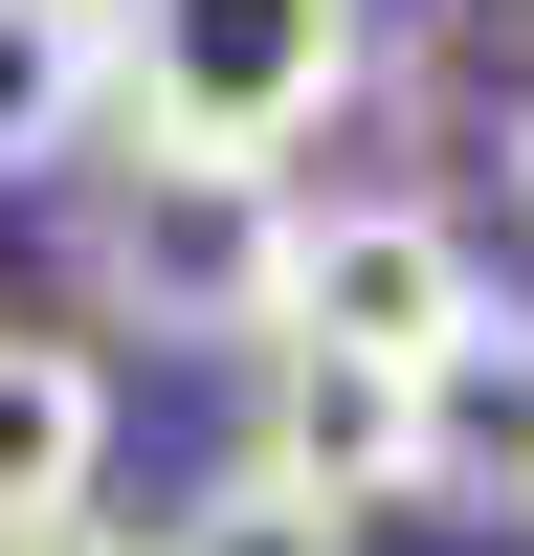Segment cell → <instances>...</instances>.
Instances as JSON below:
<instances>
[{"mask_svg":"<svg viewBox=\"0 0 534 556\" xmlns=\"http://www.w3.org/2000/svg\"><path fill=\"white\" fill-rule=\"evenodd\" d=\"M290 245H312V178L290 156H89L67 201V290L89 334H156V356H267L290 334Z\"/></svg>","mask_w":534,"mask_h":556,"instance_id":"1","label":"cell"},{"mask_svg":"<svg viewBox=\"0 0 534 556\" xmlns=\"http://www.w3.org/2000/svg\"><path fill=\"white\" fill-rule=\"evenodd\" d=\"M112 23V134L156 156H290L379 89V0H89Z\"/></svg>","mask_w":534,"mask_h":556,"instance_id":"2","label":"cell"},{"mask_svg":"<svg viewBox=\"0 0 534 556\" xmlns=\"http://www.w3.org/2000/svg\"><path fill=\"white\" fill-rule=\"evenodd\" d=\"M290 334H312V356H379V379L468 356V334H490V245H468V201H423V178L312 201V245H290Z\"/></svg>","mask_w":534,"mask_h":556,"instance_id":"3","label":"cell"},{"mask_svg":"<svg viewBox=\"0 0 534 556\" xmlns=\"http://www.w3.org/2000/svg\"><path fill=\"white\" fill-rule=\"evenodd\" d=\"M245 468H267V490H312L334 534H356V513H423V379L267 334V424H245Z\"/></svg>","mask_w":534,"mask_h":556,"instance_id":"4","label":"cell"},{"mask_svg":"<svg viewBox=\"0 0 534 556\" xmlns=\"http://www.w3.org/2000/svg\"><path fill=\"white\" fill-rule=\"evenodd\" d=\"M89 490H112V356L89 334H0V556L67 534Z\"/></svg>","mask_w":534,"mask_h":556,"instance_id":"5","label":"cell"},{"mask_svg":"<svg viewBox=\"0 0 534 556\" xmlns=\"http://www.w3.org/2000/svg\"><path fill=\"white\" fill-rule=\"evenodd\" d=\"M423 513L534 534V334H512V312H490L468 356H423Z\"/></svg>","mask_w":534,"mask_h":556,"instance_id":"6","label":"cell"},{"mask_svg":"<svg viewBox=\"0 0 534 556\" xmlns=\"http://www.w3.org/2000/svg\"><path fill=\"white\" fill-rule=\"evenodd\" d=\"M89 134H112V23L89 0H0V178L89 156Z\"/></svg>","mask_w":534,"mask_h":556,"instance_id":"7","label":"cell"},{"mask_svg":"<svg viewBox=\"0 0 534 556\" xmlns=\"http://www.w3.org/2000/svg\"><path fill=\"white\" fill-rule=\"evenodd\" d=\"M134 556H356V534L312 513V490H267V468H201V490H178Z\"/></svg>","mask_w":534,"mask_h":556,"instance_id":"8","label":"cell"},{"mask_svg":"<svg viewBox=\"0 0 534 556\" xmlns=\"http://www.w3.org/2000/svg\"><path fill=\"white\" fill-rule=\"evenodd\" d=\"M23 556H134V534H112V513H67V534H23Z\"/></svg>","mask_w":534,"mask_h":556,"instance_id":"9","label":"cell"},{"mask_svg":"<svg viewBox=\"0 0 534 556\" xmlns=\"http://www.w3.org/2000/svg\"><path fill=\"white\" fill-rule=\"evenodd\" d=\"M512 201H534V112H512Z\"/></svg>","mask_w":534,"mask_h":556,"instance_id":"10","label":"cell"}]
</instances>
